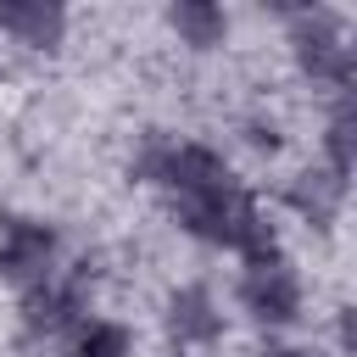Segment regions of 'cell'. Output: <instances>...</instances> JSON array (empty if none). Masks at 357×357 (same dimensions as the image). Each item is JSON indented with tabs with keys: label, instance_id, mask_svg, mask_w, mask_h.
<instances>
[{
	"label": "cell",
	"instance_id": "7a4b0ae2",
	"mask_svg": "<svg viewBox=\"0 0 357 357\" xmlns=\"http://www.w3.org/2000/svg\"><path fill=\"white\" fill-rule=\"evenodd\" d=\"M234 307L245 312V324H257V329H268V335H290V329L307 318V273L296 268V257H290L284 240L240 257Z\"/></svg>",
	"mask_w": 357,
	"mask_h": 357
},
{
	"label": "cell",
	"instance_id": "5b68a950",
	"mask_svg": "<svg viewBox=\"0 0 357 357\" xmlns=\"http://www.w3.org/2000/svg\"><path fill=\"white\" fill-rule=\"evenodd\" d=\"M61 262H67V245H61V229L50 218H33V212L0 218V284L6 290L22 296V290L56 279Z\"/></svg>",
	"mask_w": 357,
	"mask_h": 357
},
{
	"label": "cell",
	"instance_id": "8992f818",
	"mask_svg": "<svg viewBox=\"0 0 357 357\" xmlns=\"http://www.w3.org/2000/svg\"><path fill=\"white\" fill-rule=\"evenodd\" d=\"M0 33L33 56H56L73 39V11L61 0H0Z\"/></svg>",
	"mask_w": 357,
	"mask_h": 357
},
{
	"label": "cell",
	"instance_id": "ba28073f",
	"mask_svg": "<svg viewBox=\"0 0 357 357\" xmlns=\"http://www.w3.org/2000/svg\"><path fill=\"white\" fill-rule=\"evenodd\" d=\"M346 190H351V184H340L335 173L301 167V173L284 184V206H290L307 229H335V223L346 218Z\"/></svg>",
	"mask_w": 357,
	"mask_h": 357
},
{
	"label": "cell",
	"instance_id": "6da1fadb",
	"mask_svg": "<svg viewBox=\"0 0 357 357\" xmlns=\"http://www.w3.org/2000/svg\"><path fill=\"white\" fill-rule=\"evenodd\" d=\"M284 45H290V67L301 73V84H312L318 95L340 100L357 95V45H351V17L335 6H290L284 11Z\"/></svg>",
	"mask_w": 357,
	"mask_h": 357
},
{
	"label": "cell",
	"instance_id": "30bf717a",
	"mask_svg": "<svg viewBox=\"0 0 357 357\" xmlns=\"http://www.w3.org/2000/svg\"><path fill=\"white\" fill-rule=\"evenodd\" d=\"M61 357H139V329H134L128 318L89 312V318L61 340Z\"/></svg>",
	"mask_w": 357,
	"mask_h": 357
},
{
	"label": "cell",
	"instance_id": "9c48e42d",
	"mask_svg": "<svg viewBox=\"0 0 357 357\" xmlns=\"http://www.w3.org/2000/svg\"><path fill=\"white\" fill-rule=\"evenodd\" d=\"M318 167L335 173L340 184H351V173H357V95L329 100V117L318 134Z\"/></svg>",
	"mask_w": 357,
	"mask_h": 357
},
{
	"label": "cell",
	"instance_id": "8fae6325",
	"mask_svg": "<svg viewBox=\"0 0 357 357\" xmlns=\"http://www.w3.org/2000/svg\"><path fill=\"white\" fill-rule=\"evenodd\" d=\"M245 145H251V151H268V156H273V151L284 145V139H279V123H273V117H251V123H245Z\"/></svg>",
	"mask_w": 357,
	"mask_h": 357
},
{
	"label": "cell",
	"instance_id": "3957f363",
	"mask_svg": "<svg viewBox=\"0 0 357 357\" xmlns=\"http://www.w3.org/2000/svg\"><path fill=\"white\" fill-rule=\"evenodd\" d=\"M95 284H100V262L95 257H73L56 268V279L33 284L17 296V329L28 346H61L89 312H95Z\"/></svg>",
	"mask_w": 357,
	"mask_h": 357
},
{
	"label": "cell",
	"instance_id": "7c38bea8",
	"mask_svg": "<svg viewBox=\"0 0 357 357\" xmlns=\"http://www.w3.org/2000/svg\"><path fill=\"white\" fill-rule=\"evenodd\" d=\"M296 357H324V351H296Z\"/></svg>",
	"mask_w": 357,
	"mask_h": 357
},
{
	"label": "cell",
	"instance_id": "277c9868",
	"mask_svg": "<svg viewBox=\"0 0 357 357\" xmlns=\"http://www.w3.org/2000/svg\"><path fill=\"white\" fill-rule=\"evenodd\" d=\"M162 340L178 357H212L229 340V307L206 279H184L162 296Z\"/></svg>",
	"mask_w": 357,
	"mask_h": 357
},
{
	"label": "cell",
	"instance_id": "52a82bcc",
	"mask_svg": "<svg viewBox=\"0 0 357 357\" xmlns=\"http://www.w3.org/2000/svg\"><path fill=\"white\" fill-rule=\"evenodd\" d=\"M162 22H167V33H173L190 56H212V50H223L229 33H234V17H229L218 0H173Z\"/></svg>",
	"mask_w": 357,
	"mask_h": 357
}]
</instances>
